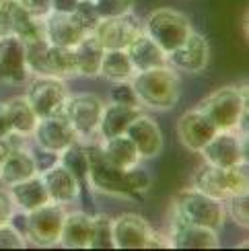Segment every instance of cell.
Masks as SVG:
<instances>
[{"label": "cell", "mask_w": 249, "mask_h": 251, "mask_svg": "<svg viewBox=\"0 0 249 251\" xmlns=\"http://www.w3.org/2000/svg\"><path fill=\"white\" fill-rule=\"evenodd\" d=\"M140 107L152 111H169L181 99L179 72L169 64L152 70H138L130 78Z\"/></svg>", "instance_id": "cell-1"}, {"label": "cell", "mask_w": 249, "mask_h": 251, "mask_svg": "<svg viewBox=\"0 0 249 251\" xmlns=\"http://www.w3.org/2000/svg\"><path fill=\"white\" fill-rule=\"evenodd\" d=\"M198 107L208 116L216 130H237L247 136V93L245 87L226 85L206 95Z\"/></svg>", "instance_id": "cell-2"}, {"label": "cell", "mask_w": 249, "mask_h": 251, "mask_svg": "<svg viewBox=\"0 0 249 251\" xmlns=\"http://www.w3.org/2000/svg\"><path fill=\"white\" fill-rule=\"evenodd\" d=\"M192 187L216 200H226L233 194L249 192V165L241 161L233 167H216L202 161L192 175Z\"/></svg>", "instance_id": "cell-3"}, {"label": "cell", "mask_w": 249, "mask_h": 251, "mask_svg": "<svg viewBox=\"0 0 249 251\" xmlns=\"http://www.w3.org/2000/svg\"><path fill=\"white\" fill-rule=\"evenodd\" d=\"M173 214L183 218L192 225L212 228L219 233L226 223L224 202L216 200V198L202 194L196 187H188L175 194L173 198Z\"/></svg>", "instance_id": "cell-4"}, {"label": "cell", "mask_w": 249, "mask_h": 251, "mask_svg": "<svg viewBox=\"0 0 249 251\" xmlns=\"http://www.w3.org/2000/svg\"><path fill=\"white\" fill-rule=\"evenodd\" d=\"M142 31L165 54L177 50L194 31L192 19L175 8H157L142 21Z\"/></svg>", "instance_id": "cell-5"}, {"label": "cell", "mask_w": 249, "mask_h": 251, "mask_svg": "<svg viewBox=\"0 0 249 251\" xmlns=\"http://www.w3.org/2000/svg\"><path fill=\"white\" fill-rule=\"evenodd\" d=\"M113 247L116 249H152L169 247L167 237L159 235L152 225L136 212H124L113 218Z\"/></svg>", "instance_id": "cell-6"}, {"label": "cell", "mask_w": 249, "mask_h": 251, "mask_svg": "<svg viewBox=\"0 0 249 251\" xmlns=\"http://www.w3.org/2000/svg\"><path fill=\"white\" fill-rule=\"evenodd\" d=\"M103 105H105V101L95 93L82 91L76 95H68L62 116L68 120L80 142H91V138L97 134Z\"/></svg>", "instance_id": "cell-7"}, {"label": "cell", "mask_w": 249, "mask_h": 251, "mask_svg": "<svg viewBox=\"0 0 249 251\" xmlns=\"http://www.w3.org/2000/svg\"><path fill=\"white\" fill-rule=\"evenodd\" d=\"M66 206L48 202L35 210L25 212V235L27 241L39 247H54L60 241L62 225H64Z\"/></svg>", "instance_id": "cell-8"}, {"label": "cell", "mask_w": 249, "mask_h": 251, "mask_svg": "<svg viewBox=\"0 0 249 251\" xmlns=\"http://www.w3.org/2000/svg\"><path fill=\"white\" fill-rule=\"evenodd\" d=\"M25 87V99L37 113V118H50L62 113L70 95L66 80L54 76H31Z\"/></svg>", "instance_id": "cell-9"}, {"label": "cell", "mask_w": 249, "mask_h": 251, "mask_svg": "<svg viewBox=\"0 0 249 251\" xmlns=\"http://www.w3.org/2000/svg\"><path fill=\"white\" fill-rule=\"evenodd\" d=\"M85 149L89 156V183L93 194L130 200L128 190L124 185V169H118L105 161L101 152V144H85Z\"/></svg>", "instance_id": "cell-10"}, {"label": "cell", "mask_w": 249, "mask_h": 251, "mask_svg": "<svg viewBox=\"0 0 249 251\" xmlns=\"http://www.w3.org/2000/svg\"><path fill=\"white\" fill-rule=\"evenodd\" d=\"M202 159L216 167H233L247 161V136L237 130H219L200 151Z\"/></svg>", "instance_id": "cell-11"}, {"label": "cell", "mask_w": 249, "mask_h": 251, "mask_svg": "<svg viewBox=\"0 0 249 251\" xmlns=\"http://www.w3.org/2000/svg\"><path fill=\"white\" fill-rule=\"evenodd\" d=\"M140 33L142 21L134 13L101 19L91 31V35L103 46V50H126Z\"/></svg>", "instance_id": "cell-12"}, {"label": "cell", "mask_w": 249, "mask_h": 251, "mask_svg": "<svg viewBox=\"0 0 249 251\" xmlns=\"http://www.w3.org/2000/svg\"><path fill=\"white\" fill-rule=\"evenodd\" d=\"M31 72L25 62V41L15 35L0 37V85L25 87Z\"/></svg>", "instance_id": "cell-13"}, {"label": "cell", "mask_w": 249, "mask_h": 251, "mask_svg": "<svg viewBox=\"0 0 249 251\" xmlns=\"http://www.w3.org/2000/svg\"><path fill=\"white\" fill-rule=\"evenodd\" d=\"M210 62V44L202 33L192 31L183 44L167 54V64L183 75H200Z\"/></svg>", "instance_id": "cell-14"}, {"label": "cell", "mask_w": 249, "mask_h": 251, "mask_svg": "<svg viewBox=\"0 0 249 251\" xmlns=\"http://www.w3.org/2000/svg\"><path fill=\"white\" fill-rule=\"evenodd\" d=\"M31 138L35 140L37 149L48 151V152H56V154H60L62 151H66L68 146L78 142L76 132L72 130V126L68 124V120L62 116V113L50 116V118H39Z\"/></svg>", "instance_id": "cell-15"}, {"label": "cell", "mask_w": 249, "mask_h": 251, "mask_svg": "<svg viewBox=\"0 0 249 251\" xmlns=\"http://www.w3.org/2000/svg\"><path fill=\"white\" fill-rule=\"evenodd\" d=\"M15 35L23 41L44 37L41 21L33 19L19 0H0V37Z\"/></svg>", "instance_id": "cell-16"}, {"label": "cell", "mask_w": 249, "mask_h": 251, "mask_svg": "<svg viewBox=\"0 0 249 251\" xmlns=\"http://www.w3.org/2000/svg\"><path fill=\"white\" fill-rule=\"evenodd\" d=\"M219 132L216 126L208 120V116L196 105L188 111H183L177 120V138L183 144V149L192 152H200L204 144Z\"/></svg>", "instance_id": "cell-17"}, {"label": "cell", "mask_w": 249, "mask_h": 251, "mask_svg": "<svg viewBox=\"0 0 249 251\" xmlns=\"http://www.w3.org/2000/svg\"><path fill=\"white\" fill-rule=\"evenodd\" d=\"M167 241H169V247H175V249H216L221 245L216 231L192 225L175 214L169 225Z\"/></svg>", "instance_id": "cell-18"}, {"label": "cell", "mask_w": 249, "mask_h": 251, "mask_svg": "<svg viewBox=\"0 0 249 251\" xmlns=\"http://www.w3.org/2000/svg\"><path fill=\"white\" fill-rule=\"evenodd\" d=\"M126 134L130 136V140L134 142V146L138 149L140 161H150L157 159V156L163 152V130L157 124V120L147 116V113H138L136 118L132 120V124L128 126Z\"/></svg>", "instance_id": "cell-19"}, {"label": "cell", "mask_w": 249, "mask_h": 251, "mask_svg": "<svg viewBox=\"0 0 249 251\" xmlns=\"http://www.w3.org/2000/svg\"><path fill=\"white\" fill-rule=\"evenodd\" d=\"M41 31H44V39L48 44L62 48H75L89 33L80 27L75 15L66 13H50L46 19H41Z\"/></svg>", "instance_id": "cell-20"}, {"label": "cell", "mask_w": 249, "mask_h": 251, "mask_svg": "<svg viewBox=\"0 0 249 251\" xmlns=\"http://www.w3.org/2000/svg\"><path fill=\"white\" fill-rule=\"evenodd\" d=\"M39 175H41V179H44L50 202L70 206L76 200H80V187L75 179V175H72L60 161L56 165L48 167V169L41 171Z\"/></svg>", "instance_id": "cell-21"}, {"label": "cell", "mask_w": 249, "mask_h": 251, "mask_svg": "<svg viewBox=\"0 0 249 251\" xmlns=\"http://www.w3.org/2000/svg\"><path fill=\"white\" fill-rule=\"evenodd\" d=\"M10 140V138H8ZM31 175H37V165H35V154L23 144L10 142V149L0 167V181L6 187L27 179Z\"/></svg>", "instance_id": "cell-22"}, {"label": "cell", "mask_w": 249, "mask_h": 251, "mask_svg": "<svg viewBox=\"0 0 249 251\" xmlns=\"http://www.w3.org/2000/svg\"><path fill=\"white\" fill-rule=\"evenodd\" d=\"M93 235V214L87 210H66L64 225L60 233V247L66 249H89Z\"/></svg>", "instance_id": "cell-23"}, {"label": "cell", "mask_w": 249, "mask_h": 251, "mask_svg": "<svg viewBox=\"0 0 249 251\" xmlns=\"http://www.w3.org/2000/svg\"><path fill=\"white\" fill-rule=\"evenodd\" d=\"M8 198L13 206L17 210H23V212H29V210H35V208L44 206L50 202V196H48V190L44 185V179L41 175H31L27 179L19 181V183H13L8 185Z\"/></svg>", "instance_id": "cell-24"}, {"label": "cell", "mask_w": 249, "mask_h": 251, "mask_svg": "<svg viewBox=\"0 0 249 251\" xmlns=\"http://www.w3.org/2000/svg\"><path fill=\"white\" fill-rule=\"evenodd\" d=\"M58 161L75 175V179L80 187V198L85 200V206H89L93 190H91V183H89V156H87L85 144L78 140L72 146H68L66 151H62L58 154Z\"/></svg>", "instance_id": "cell-25"}, {"label": "cell", "mask_w": 249, "mask_h": 251, "mask_svg": "<svg viewBox=\"0 0 249 251\" xmlns=\"http://www.w3.org/2000/svg\"><path fill=\"white\" fill-rule=\"evenodd\" d=\"M142 109L136 107H128V105H118V103H105L101 111V120H99V128L97 134L101 140L113 138V136H122L126 134L128 126L132 120L138 116Z\"/></svg>", "instance_id": "cell-26"}, {"label": "cell", "mask_w": 249, "mask_h": 251, "mask_svg": "<svg viewBox=\"0 0 249 251\" xmlns=\"http://www.w3.org/2000/svg\"><path fill=\"white\" fill-rule=\"evenodd\" d=\"M126 51H128V56L132 60L134 68H136V72L167 66V54H165L144 31L126 48Z\"/></svg>", "instance_id": "cell-27"}, {"label": "cell", "mask_w": 249, "mask_h": 251, "mask_svg": "<svg viewBox=\"0 0 249 251\" xmlns=\"http://www.w3.org/2000/svg\"><path fill=\"white\" fill-rule=\"evenodd\" d=\"M103 51H105L103 46L91 33H87L85 37H82L78 44L72 48V54H75V66H76V76L97 78Z\"/></svg>", "instance_id": "cell-28"}, {"label": "cell", "mask_w": 249, "mask_h": 251, "mask_svg": "<svg viewBox=\"0 0 249 251\" xmlns=\"http://www.w3.org/2000/svg\"><path fill=\"white\" fill-rule=\"evenodd\" d=\"M101 152H103V156H105V161L113 167H118V169H128V167H132V165L142 163L138 149L134 146V142L130 140L128 134L101 140Z\"/></svg>", "instance_id": "cell-29"}, {"label": "cell", "mask_w": 249, "mask_h": 251, "mask_svg": "<svg viewBox=\"0 0 249 251\" xmlns=\"http://www.w3.org/2000/svg\"><path fill=\"white\" fill-rule=\"evenodd\" d=\"M134 72H136V68H134L126 50H105L103 51L99 76H103L109 82H124V80H130L134 76Z\"/></svg>", "instance_id": "cell-30"}, {"label": "cell", "mask_w": 249, "mask_h": 251, "mask_svg": "<svg viewBox=\"0 0 249 251\" xmlns=\"http://www.w3.org/2000/svg\"><path fill=\"white\" fill-rule=\"evenodd\" d=\"M6 111H8V122L13 136H21V138H29L33 134L37 126V113L29 105L25 97H15L6 101Z\"/></svg>", "instance_id": "cell-31"}, {"label": "cell", "mask_w": 249, "mask_h": 251, "mask_svg": "<svg viewBox=\"0 0 249 251\" xmlns=\"http://www.w3.org/2000/svg\"><path fill=\"white\" fill-rule=\"evenodd\" d=\"M44 76H54V78H62V80L76 76V66H75V54H72V48H62V46L48 44L46 75Z\"/></svg>", "instance_id": "cell-32"}, {"label": "cell", "mask_w": 249, "mask_h": 251, "mask_svg": "<svg viewBox=\"0 0 249 251\" xmlns=\"http://www.w3.org/2000/svg\"><path fill=\"white\" fill-rule=\"evenodd\" d=\"M122 173H124V185H126V190H128L130 200H140L142 196H147L150 192L152 173L144 165L136 163V165L128 167V169H124Z\"/></svg>", "instance_id": "cell-33"}, {"label": "cell", "mask_w": 249, "mask_h": 251, "mask_svg": "<svg viewBox=\"0 0 249 251\" xmlns=\"http://www.w3.org/2000/svg\"><path fill=\"white\" fill-rule=\"evenodd\" d=\"M89 249H116L113 247V218L107 214H93V235Z\"/></svg>", "instance_id": "cell-34"}, {"label": "cell", "mask_w": 249, "mask_h": 251, "mask_svg": "<svg viewBox=\"0 0 249 251\" xmlns=\"http://www.w3.org/2000/svg\"><path fill=\"white\" fill-rule=\"evenodd\" d=\"M223 202H224L226 218H231L237 226L247 228L249 226V194L247 192L233 194Z\"/></svg>", "instance_id": "cell-35"}, {"label": "cell", "mask_w": 249, "mask_h": 251, "mask_svg": "<svg viewBox=\"0 0 249 251\" xmlns=\"http://www.w3.org/2000/svg\"><path fill=\"white\" fill-rule=\"evenodd\" d=\"M93 4H95L101 19H111L134 13L136 0H93Z\"/></svg>", "instance_id": "cell-36"}, {"label": "cell", "mask_w": 249, "mask_h": 251, "mask_svg": "<svg viewBox=\"0 0 249 251\" xmlns=\"http://www.w3.org/2000/svg\"><path fill=\"white\" fill-rule=\"evenodd\" d=\"M109 103H118V105H128V107L142 109L130 80L113 82V87H111V91H109Z\"/></svg>", "instance_id": "cell-37"}, {"label": "cell", "mask_w": 249, "mask_h": 251, "mask_svg": "<svg viewBox=\"0 0 249 251\" xmlns=\"http://www.w3.org/2000/svg\"><path fill=\"white\" fill-rule=\"evenodd\" d=\"M75 19L80 23V27L85 29V31H93V27H95L99 21H101V17H99V13H97V8H95V4H93V0H80L78 2V6L75 8Z\"/></svg>", "instance_id": "cell-38"}, {"label": "cell", "mask_w": 249, "mask_h": 251, "mask_svg": "<svg viewBox=\"0 0 249 251\" xmlns=\"http://www.w3.org/2000/svg\"><path fill=\"white\" fill-rule=\"evenodd\" d=\"M23 247H27V239L13 225L10 223L0 225V249H23Z\"/></svg>", "instance_id": "cell-39"}, {"label": "cell", "mask_w": 249, "mask_h": 251, "mask_svg": "<svg viewBox=\"0 0 249 251\" xmlns=\"http://www.w3.org/2000/svg\"><path fill=\"white\" fill-rule=\"evenodd\" d=\"M19 4L23 6L33 19H37V21L46 19V17L51 13L50 0H19Z\"/></svg>", "instance_id": "cell-40"}, {"label": "cell", "mask_w": 249, "mask_h": 251, "mask_svg": "<svg viewBox=\"0 0 249 251\" xmlns=\"http://www.w3.org/2000/svg\"><path fill=\"white\" fill-rule=\"evenodd\" d=\"M13 210H15V206H13V202H10L8 192L0 190V225L8 223V218H10V214H13Z\"/></svg>", "instance_id": "cell-41"}, {"label": "cell", "mask_w": 249, "mask_h": 251, "mask_svg": "<svg viewBox=\"0 0 249 251\" xmlns=\"http://www.w3.org/2000/svg\"><path fill=\"white\" fill-rule=\"evenodd\" d=\"M80 0H50L51 4V13H66V15H72L75 8L78 6Z\"/></svg>", "instance_id": "cell-42"}, {"label": "cell", "mask_w": 249, "mask_h": 251, "mask_svg": "<svg viewBox=\"0 0 249 251\" xmlns=\"http://www.w3.org/2000/svg\"><path fill=\"white\" fill-rule=\"evenodd\" d=\"M10 136H13V130H10L6 103H0V138H10Z\"/></svg>", "instance_id": "cell-43"}, {"label": "cell", "mask_w": 249, "mask_h": 251, "mask_svg": "<svg viewBox=\"0 0 249 251\" xmlns=\"http://www.w3.org/2000/svg\"><path fill=\"white\" fill-rule=\"evenodd\" d=\"M8 149H10V140L8 138H0V167H2V161H4Z\"/></svg>", "instance_id": "cell-44"}]
</instances>
